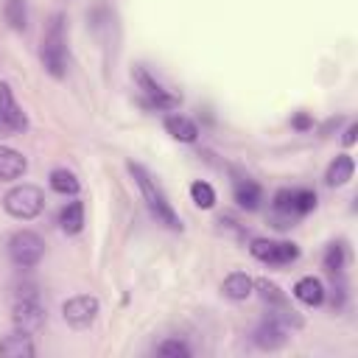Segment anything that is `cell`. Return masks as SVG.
Listing matches in <instances>:
<instances>
[{
  "label": "cell",
  "mask_w": 358,
  "mask_h": 358,
  "mask_svg": "<svg viewBox=\"0 0 358 358\" xmlns=\"http://www.w3.org/2000/svg\"><path fill=\"white\" fill-rule=\"evenodd\" d=\"M165 129H168L171 137L182 140V143H193V140L199 137L196 123H193L190 117H185V115H168V117H165Z\"/></svg>",
  "instance_id": "e0dca14e"
},
{
  "label": "cell",
  "mask_w": 358,
  "mask_h": 358,
  "mask_svg": "<svg viewBox=\"0 0 358 358\" xmlns=\"http://www.w3.org/2000/svg\"><path fill=\"white\" fill-rule=\"evenodd\" d=\"M50 187L62 196H76L78 193V179L67 168H56V171H50Z\"/></svg>",
  "instance_id": "44dd1931"
},
{
  "label": "cell",
  "mask_w": 358,
  "mask_h": 358,
  "mask_svg": "<svg viewBox=\"0 0 358 358\" xmlns=\"http://www.w3.org/2000/svg\"><path fill=\"white\" fill-rule=\"evenodd\" d=\"M249 252L257 260L268 263V266H285V263H294L299 257L296 243H288V241H266V238H255L252 246H249Z\"/></svg>",
  "instance_id": "5b68a950"
},
{
  "label": "cell",
  "mask_w": 358,
  "mask_h": 358,
  "mask_svg": "<svg viewBox=\"0 0 358 358\" xmlns=\"http://www.w3.org/2000/svg\"><path fill=\"white\" fill-rule=\"evenodd\" d=\"M252 288H255V282H252V277L243 274V271H232V274L224 280V285H221L224 296H229V299H235V302L246 299V296L252 294Z\"/></svg>",
  "instance_id": "2e32d148"
},
{
  "label": "cell",
  "mask_w": 358,
  "mask_h": 358,
  "mask_svg": "<svg viewBox=\"0 0 358 358\" xmlns=\"http://www.w3.org/2000/svg\"><path fill=\"white\" fill-rule=\"evenodd\" d=\"M294 296L299 299V302H305V305H322L324 302V285H322V280H316V277H302V280H296V285H294Z\"/></svg>",
  "instance_id": "9a60e30c"
},
{
  "label": "cell",
  "mask_w": 358,
  "mask_h": 358,
  "mask_svg": "<svg viewBox=\"0 0 358 358\" xmlns=\"http://www.w3.org/2000/svg\"><path fill=\"white\" fill-rule=\"evenodd\" d=\"M134 81H137V87L148 95V103H151V106H157V109H176V106H179V98L171 95L159 81H154V78L148 76V70L134 67Z\"/></svg>",
  "instance_id": "30bf717a"
},
{
  "label": "cell",
  "mask_w": 358,
  "mask_h": 358,
  "mask_svg": "<svg viewBox=\"0 0 358 358\" xmlns=\"http://www.w3.org/2000/svg\"><path fill=\"white\" fill-rule=\"evenodd\" d=\"M257 288H260L263 299H266L271 308H288V305H285V296H282V291H280L274 282H268V280H260V282H257Z\"/></svg>",
  "instance_id": "cb8c5ba5"
},
{
  "label": "cell",
  "mask_w": 358,
  "mask_h": 358,
  "mask_svg": "<svg viewBox=\"0 0 358 358\" xmlns=\"http://www.w3.org/2000/svg\"><path fill=\"white\" fill-rule=\"evenodd\" d=\"M25 171H28V159L14 148L0 145V182H14Z\"/></svg>",
  "instance_id": "4fadbf2b"
},
{
  "label": "cell",
  "mask_w": 358,
  "mask_h": 358,
  "mask_svg": "<svg viewBox=\"0 0 358 358\" xmlns=\"http://www.w3.org/2000/svg\"><path fill=\"white\" fill-rule=\"evenodd\" d=\"M252 338H255V344H257L260 350H280V347L285 344V338H288V324H285L282 319H277L274 313H268V316L255 327Z\"/></svg>",
  "instance_id": "9c48e42d"
},
{
  "label": "cell",
  "mask_w": 358,
  "mask_h": 358,
  "mask_svg": "<svg viewBox=\"0 0 358 358\" xmlns=\"http://www.w3.org/2000/svg\"><path fill=\"white\" fill-rule=\"evenodd\" d=\"M45 308L39 299H14V308H11V322L17 330L22 333H39L45 327Z\"/></svg>",
  "instance_id": "8992f818"
},
{
  "label": "cell",
  "mask_w": 358,
  "mask_h": 358,
  "mask_svg": "<svg viewBox=\"0 0 358 358\" xmlns=\"http://www.w3.org/2000/svg\"><path fill=\"white\" fill-rule=\"evenodd\" d=\"M45 255V241L31 232V229H20L8 238V257L14 266L20 268H34Z\"/></svg>",
  "instance_id": "277c9868"
},
{
  "label": "cell",
  "mask_w": 358,
  "mask_h": 358,
  "mask_svg": "<svg viewBox=\"0 0 358 358\" xmlns=\"http://www.w3.org/2000/svg\"><path fill=\"white\" fill-rule=\"evenodd\" d=\"M355 131H358V126L350 123V129L344 131V145H352V143H355Z\"/></svg>",
  "instance_id": "4316f807"
},
{
  "label": "cell",
  "mask_w": 358,
  "mask_h": 358,
  "mask_svg": "<svg viewBox=\"0 0 358 358\" xmlns=\"http://www.w3.org/2000/svg\"><path fill=\"white\" fill-rule=\"evenodd\" d=\"M341 263H344V249H341L338 243H333V246L327 249V255H324V268H327L330 274H336V271L341 268Z\"/></svg>",
  "instance_id": "d4e9b609"
},
{
  "label": "cell",
  "mask_w": 358,
  "mask_h": 358,
  "mask_svg": "<svg viewBox=\"0 0 358 358\" xmlns=\"http://www.w3.org/2000/svg\"><path fill=\"white\" fill-rule=\"evenodd\" d=\"M39 59L42 67L53 76V78H64L67 76V45H64V17L56 14L42 36V48H39Z\"/></svg>",
  "instance_id": "7a4b0ae2"
},
{
  "label": "cell",
  "mask_w": 358,
  "mask_h": 358,
  "mask_svg": "<svg viewBox=\"0 0 358 358\" xmlns=\"http://www.w3.org/2000/svg\"><path fill=\"white\" fill-rule=\"evenodd\" d=\"M157 355H162V358H190V347L179 338H165L162 344H157Z\"/></svg>",
  "instance_id": "603a6c76"
},
{
  "label": "cell",
  "mask_w": 358,
  "mask_h": 358,
  "mask_svg": "<svg viewBox=\"0 0 358 358\" xmlns=\"http://www.w3.org/2000/svg\"><path fill=\"white\" fill-rule=\"evenodd\" d=\"M59 224H62V229L67 235L81 232V227H84V204L81 201H67L62 215H59Z\"/></svg>",
  "instance_id": "ac0fdd59"
},
{
  "label": "cell",
  "mask_w": 358,
  "mask_h": 358,
  "mask_svg": "<svg viewBox=\"0 0 358 358\" xmlns=\"http://www.w3.org/2000/svg\"><path fill=\"white\" fill-rule=\"evenodd\" d=\"M190 196H193L196 207H201V210H210L215 204V190L207 182H193L190 185Z\"/></svg>",
  "instance_id": "7402d4cb"
},
{
  "label": "cell",
  "mask_w": 358,
  "mask_h": 358,
  "mask_svg": "<svg viewBox=\"0 0 358 358\" xmlns=\"http://www.w3.org/2000/svg\"><path fill=\"white\" fill-rule=\"evenodd\" d=\"M62 316H64V322H67L70 327L84 330V327H90V324L95 322V316H98V299H95V296H87V294L73 296V299H67V302L62 305Z\"/></svg>",
  "instance_id": "ba28073f"
},
{
  "label": "cell",
  "mask_w": 358,
  "mask_h": 358,
  "mask_svg": "<svg viewBox=\"0 0 358 358\" xmlns=\"http://www.w3.org/2000/svg\"><path fill=\"white\" fill-rule=\"evenodd\" d=\"M0 123L11 131H25L28 129V117L20 109V103L14 101V92L8 84H0Z\"/></svg>",
  "instance_id": "8fae6325"
},
{
  "label": "cell",
  "mask_w": 358,
  "mask_h": 358,
  "mask_svg": "<svg viewBox=\"0 0 358 358\" xmlns=\"http://www.w3.org/2000/svg\"><path fill=\"white\" fill-rule=\"evenodd\" d=\"M3 14H6V22L14 31H25L28 28V6H25V0H6Z\"/></svg>",
  "instance_id": "ffe728a7"
},
{
  "label": "cell",
  "mask_w": 358,
  "mask_h": 358,
  "mask_svg": "<svg viewBox=\"0 0 358 358\" xmlns=\"http://www.w3.org/2000/svg\"><path fill=\"white\" fill-rule=\"evenodd\" d=\"M0 355L3 358H34L36 355V347L31 344V333L14 330V333L3 336L0 338Z\"/></svg>",
  "instance_id": "7c38bea8"
},
{
  "label": "cell",
  "mask_w": 358,
  "mask_h": 358,
  "mask_svg": "<svg viewBox=\"0 0 358 358\" xmlns=\"http://www.w3.org/2000/svg\"><path fill=\"white\" fill-rule=\"evenodd\" d=\"M316 207V193L313 190H305V187H296V190H280L274 196V210L280 215H308L310 210Z\"/></svg>",
  "instance_id": "52a82bcc"
},
{
  "label": "cell",
  "mask_w": 358,
  "mask_h": 358,
  "mask_svg": "<svg viewBox=\"0 0 358 358\" xmlns=\"http://www.w3.org/2000/svg\"><path fill=\"white\" fill-rule=\"evenodd\" d=\"M3 207H6L8 215H14L20 221H28V218L42 213L45 196H42V190L36 185H17L3 196Z\"/></svg>",
  "instance_id": "3957f363"
},
{
  "label": "cell",
  "mask_w": 358,
  "mask_h": 358,
  "mask_svg": "<svg viewBox=\"0 0 358 358\" xmlns=\"http://www.w3.org/2000/svg\"><path fill=\"white\" fill-rule=\"evenodd\" d=\"M129 173L134 176V182H137V187H140V193H143V201L148 204L151 215H154L159 224L171 227V229H182L179 215L173 213V207H171V201L165 199L162 187L148 176V171H145L143 165H137V162H129Z\"/></svg>",
  "instance_id": "6da1fadb"
},
{
  "label": "cell",
  "mask_w": 358,
  "mask_h": 358,
  "mask_svg": "<svg viewBox=\"0 0 358 358\" xmlns=\"http://www.w3.org/2000/svg\"><path fill=\"white\" fill-rule=\"evenodd\" d=\"M352 171H355L352 157H350V154H338V157L330 162V168H327L324 179H327V185H330V187H341V185H347V182L352 179Z\"/></svg>",
  "instance_id": "5bb4252c"
},
{
  "label": "cell",
  "mask_w": 358,
  "mask_h": 358,
  "mask_svg": "<svg viewBox=\"0 0 358 358\" xmlns=\"http://www.w3.org/2000/svg\"><path fill=\"white\" fill-rule=\"evenodd\" d=\"M14 299H39V291H36L34 282H22V285H17Z\"/></svg>",
  "instance_id": "484cf974"
},
{
  "label": "cell",
  "mask_w": 358,
  "mask_h": 358,
  "mask_svg": "<svg viewBox=\"0 0 358 358\" xmlns=\"http://www.w3.org/2000/svg\"><path fill=\"white\" fill-rule=\"evenodd\" d=\"M294 126H296V129H308V126H310V117H308V115H296V117H294Z\"/></svg>",
  "instance_id": "83f0119b"
},
{
  "label": "cell",
  "mask_w": 358,
  "mask_h": 358,
  "mask_svg": "<svg viewBox=\"0 0 358 358\" xmlns=\"http://www.w3.org/2000/svg\"><path fill=\"white\" fill-rule=\"evenodd\" d=\"M235 201L246 210H255L260 204V187L252 179H238L235 182Z\"/></svg>",
  "instance_id": "d6986e66"
}]
</instances>
